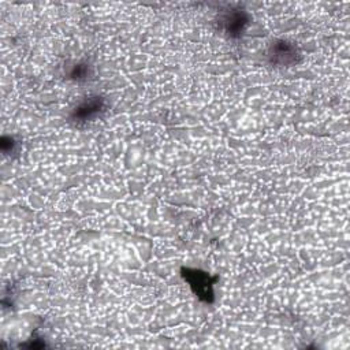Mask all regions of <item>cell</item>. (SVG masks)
<instances>
[{
  "mask_svg": "<svg viewBox=\"0 0 350 350\" xmlns=\"http://www.w3.org/2000/svg\"><path fill=\"white\" fill-rule=\"evenodd\" d=\"M186 279L190 282L192 287L194 289L198 297H205V300H208V297L212 296V290H211V282H209V276L207 273L200 272V271H186Z\"/></svg>",
  "mask_w": 350,
  "mask_h": 350,
  "instance_id": "obj_1",
  "label": "cell"
},
{
  "mask_svg": "<svg viewBox=\"0 0 350 350\" xmlns=\"http://www.w3.org/2000/svg\"><path fill=\"white\" fill-rule=\"evenodd\" d=\"M101 108L100 106V100H96V99H92V100L86 101L83 103L81 107L78 108L76 111V117H81V118L85 119L86 117V113H88V118L90 117V114H96L99 110Z\"/></svg>",
  "mask_w": 350,
  "mask_h": 350,
  "instance_id": "obj_2",
  "label": "cell"
},
{
  "mask_svg": "<svg viewBox=\"0 0 350 350\" xmlns=\"http://www.w3.org/2000/svg\"><path fill=\"white\" fill-rule=\"evenodd\" d=\"M285 54H286L285 56H287V55H294V49L289 47V49H287V51H285ZM272 58L275 60H280V63H283V52H279V51H276L275 48H273Z\"/></svg>",
  "mask_w": 350,
  "mask_h": 350,
  "instance_id": "obj_3",
  "label": "cell"
}]
</instances>
